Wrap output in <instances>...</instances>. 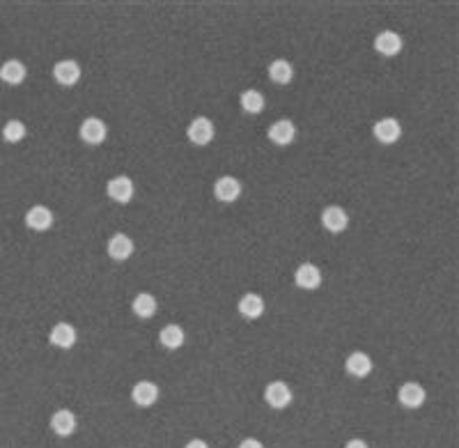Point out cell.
I'll list each match as a JSON object with an SVG mask.
<instances>
[{
    "label": "cell",
    "mask_w": 459,
    "mask_h": 448,
    "mask_svg": "<svg viewBox=\"0 0 459 448\" xmlns=\"http://www.w3.org/2000/svg\"><path fill=\"white\" fill-rule=\"evenodd\" d=\"M106 193L113 202H120V205H127V202L134 200V193H136V184L131 177L127 175H117V177H110L108 184H106Z\"/></svg>",
    "instance_id": "6da1fadb"
},
{
    "label": "cell",
    "mask_w": 459,
    "mask_h": 448,
    "mask_svg": "<svg viewBox=\"0 0 459 448\" xmlns=\"http://www.w3.org/2000/svg\"><path fill=\"white\" fill-rule=\"evenodd\" d=\"M214 134H216L214 122L209 120V117H205V115L193 117V120L188 122V127H186L188 141H191L193 145H198V148H205V145L212 143L214 141Z\"/></svg>",
    "instance_id": "7a4b0ae2"
},
{
    "label": "cell",
    "mask_w": 459,
    "mask_h": 448,
    "mask_svg": "<svg viewBox=\"0 0 459 448\" xmlns=\"http://www.w3.org/2000/svg\"><path fill=\"white\" fill-rule=\"evenodd\" d=\"M241 191H244V187H241V182L232 175H221L219 180L214 182V196L216 200L221 202H237Z\"/></svg>",
    "instance_id": "3957f363"
},
{
    "label": "cell",
    "mask_w": 459,
    "mask_h": 448,
    "mask_svg": "<svg viewBox=\"0 0 459 448\" xmlns=\"http://www.w3.org/2000/svg\"><path fill=\"white\" fill-rule=\"evenodd\" d=\"M78 136H81V141L88 145H101L108 136V127H106V122L99 120V117H85L81 129H78Z\"/></svg>",
    "instance_id": "277c9868"
},
{
    "label": "cell",
    "mask_w": 459,
    "mask_h": 448,
    "mask_svg": "<svg viewBox=\"0 0 459 448\" xmlns=\"http://www.w3.org/2000/svg\"><path fill=\"white\" fill-rule=\"evenodd\" d=\"M321 226L333 235H340V233H345L347 226H349V214H347L340 205H329V207L321 209Z\"/></svg>",
    "instance_id": "5b68a950"
},
{
    "label": "cell",
    "mask_w": 459,
    "mask_h": 448,
    "mask_svg": "<svg viewBox=\"0 0 459 448\" xmlns=\"http://www.w3.org/2000/svg\"><path fill=\"white\" fill-rule=\"evenodd\" d=\"M372 136L382 145H393L402 138V124H399V120H395V117H382V120L372 127Z\"/></svg>",
    "instance_id": "8992f818"
},
{
    "label": "cell",
    "mask_w": 459,
    "mask_h": 448,
    "mask_svg": "<svg viewBox=\"0 0 459 448\" xmlns=\"http://www.w3.org/2000/svg\"><path fill=\"white\" fill-rule=\"evenodd\" d=\"M264 400L269 407H273V410H285V407H290L292 403V388L285 384V381H271L266 388H264Z\"/></svg>",
    "instance_id": "52a82bcc"
},
{
    "label": "cell",
    "mask_w": 459,
    "mask_h": 448,
    "mask_svg": "<svg viewBox=\"0 0 459 448\" xmlns=\"http://www.w3.org/2000/svg\"><path fill=\"white\" fill-rule=\"evenodd\" d=\"M106 251H108V255H110V258H113L115 262H124V260H129L131 255H134L136 246H134V239H131L129 235L115 233V235L108 239Z\"/></svg>",
    "instance_id": "ba28073f"
},
{
    "label": "cell",
    "mask_w": 459,
    "mask_h": 448,
    "mask_svg": "<svg viewBox=\"0 0 459 448\" xmlns=\"http://www.w3.org/2000/svg\"><path fill=\"white\" fill-rule=\"evenodd\" d=\"M425 398H427V393H425V388L418 384V381H406L397 391V400L406 410H418V407H423Z\"/></svg>",
    "instance_id": "9c48e42d"
},
{
    "label": "cell",
    "mask_w": 459,
    "mask_h": 448,
    "mask_svg": "<svg viewBox=\"0 0 459 448\" xmlns=\"http://www.w3.org/2000/svg\"><path fill=\"white\" fill-rule=\"evenodd\" d=\"M76 338H78L76 327L69 325V322H58L49 333L51 345L60 347V350H71V347L76 345Z\"/></svg>",
    "instance_id": "30bf717a"
},
{
    "label": "cell",
    "mask_w": 459,
    "mask_h": 448,
    "mask_svg": "<svg viewBox=\"0 0 459 448\" xmlns=\"http://www.w3.org/2000/svg\"><path fill=\"white\" fill-rule=\"evenodd\" d=\"M25 226L35 233H46L51 226H53V212H51L46 205H35L25 212Z\"/></svg>",
    "instance_id": "8fae6325"
},
{
    "label": "cell",
    "mask_w": 459,
    "mask_h": 448,
    "mask_svg": "<svg viewBox=\"0 0 459 448\" xmlns=\"http://www.w3.org/2000/svg\"><path fill=\"white\" fill-rule=\"evenodd\" d=\"M294 283H297V287H301V290H317L321 285L319 267L312 265V262H303V265H299L297 272H294Z\"/></svg>",
    "instance_id": "7c38bea8"
},
{
    "label": "cell",
    "mask_w": 459,
    "mask_h": 448,
    "mask_svg": "<svg viewBox=\"0 0 459 448\" xmlns=\"http://www.w3.org/2000/svg\"><path fill=\"white\" fill-rule=\"evenodd\" d=\"M294 138H297V127H294L292 120H275L271 127H269V141L280 145V148H285V145L294 143Z\"/></svg>",
    "instance_id": "4fadbf2b"
},
{
    "label": "cell",
    "mask_w": 459,
    "mask_h": 448,
    "mask_svg": "<svg viewBox=\"0 0 459 448\" xmlns=\"http://www.w3.org/2000/svg\"><path fill=\"white\" fill-rule=\"evenodd\" d=\"M159 386L154 384V381H138V384L131 388V400H134V405L138 407H152L156 400H159Z\"/></svg>",
    "instance_id": "5bb4252c"
},
{
    "label": "cell",
    "mask_w": 459,
    "mask_h": 448,
    "mask_svg": "<svg viewBox=\"0 0 459 448\" xmlns=\"http://www.w3.org/2000/svg\"><path fill=\"white\" fill-rule=\"evenodd\" d=\"M402 46H404L402 37H399L395 30H384L375 37V51L386 58L397 56L399 51H402Z\"/></svg>",
    "instance_id": "9a60e30c"
},
{
    "label": "cell",
    "mask_w": 459,
    "mask_h": 448,
    "mask_svg": "<svg viewBox=\"0 0 459 448\" xmlns=\"http://www.w3.org/2000/svg\"><path fill=\"white\" fill-rule=\"evenodd\" d=\"M53 78L64 88H71V85L78 83V78H81V64L76 60H60L55 62L53 67Z\"/></svg>",
    "instance_id": "2e32d148"
},
{
    "label": "cell",
    "mask_w": 459,
    "mask_h": 448,
    "mask_svg": "<svg viewBox=\"0 0 459 448\" xmlns=\"http://www.w3.org/2000/svg\"><path fill=\"white\" fill-rule=\"evenodd\" d=\"M345 368H347V373H349L351 377L363 379V377H367V375L372 373L375 364H372V359L367 357L365 352H351L349 357H347V361H345Z\"/></svg>",
    "instance_id": "e0dca14e"
},
{
    "label": "cell",
    "mask_w": 459,
    "mask_h": 448,
    "mask_svg": "<svg viewBox=\"0 0 459 448\" xmlns=\"http://www.w3.org/2000/svg\"><path fill=\"white\" fill-rule=\"evenodd\" d=\"M25 76H28V69H25V64L21 60H16V58L5 60L3 64H0V81L3 83L21 85L25 81Z\"/></svg>",
    "instance_id": "ac0fdd59"
},
{
    "label": "cell",
    "mask_w": 459,
    "mask_h": 448,
    "mask_svg": "<svg viewBox=\"0 0 459 448\" xmlns=\"http://www.w3.org/2000/svg\"><path fill=\"white\" fill-rule=\"evenodd\" d=\"M51 430H53L58 437H71L76 430V416L71 410H58L53 416H51Z\"/></svg>",
    "instance_id": "d6986e66"
},
{
    "label": "cell",
    "mask_w": 459,
    "mask_h": 448,
    "mask_svg": "<svg viewBox=\"0 0 459 448\" xmlns=\"http://www.w3.org/2000/svg\"><path fill=\"white\" fill-rule=\"evenodd\" d=\"M156 308H159V304H156V299L149 292H140L134 296V301H131V311H134L136 318L140 320H149L156 315Z\"/></svg>",
    "instance_id": "ffe728a7"
},
{
    "label": "cell",
    "mask_w": 459,
    "mask_h": 448,
    "mask_svg": "<svg viewBox=\"0 0 459 448\" xmlns=\"http://www.w3.org/2000/svg\"><path fill=\"white\" fill-rule=\"evenodd\" d=\"M239 313L244 315L246 320H258L264 315V299L255 292H248L239 299Z\"/></svg>",
    "instance_id": "44dd1931"
},
{
    "label": "cell",
    "mask_w": 459,
    "mask_h": 448,
    "mask_svg": "<svg viewBox=\"0 0 459 448\" xmlns=\"http://www.w3.org/2000/svg\"><path fill=\"white\" fill-rule=\"evenodd\" d=\"M184 340H186V333H184V329L179 325H166L159 333V342L166 350H179Z\"/></svg>",
    "instance_id": "7402d4cb"
},
{
    "label": "cell",
    "mask_w": 459,
    "mask_h": 448,
    "mask_svg": "<svg viewBox=\"0 0 459 448\" xmlns=\"http://www.w3.org/2000/svg\"><path fill=\"white\" fill-rule=\"evenodd\" d=\"M269 78H271L273 83L278 85H287L294 78V67L290 60H273L271 64H269Z\"/></svg>",
    "instance_id": "603a6c76"
},
{
    "label": "cell",
    "mask_w": 459,
    "mask_h": 448,
    "mask_svg": "<svg viewBox=\"0 0 459 448\" xmlns=\"http://www.w3.org/2000/svg\"><path fill=\"white\" fill-rule=\"evenodd\" d=\"M239 104L248 115H258V113L264 110L266 102H264V95H262L260 90H244L241 92V97H239Z\"/></svg>",
    "instance_id": "cb8c5ba5"
},
{
    "label": "cell",
    "mask_w": 459,
    "mask_h": 448,
    "mask_svg": "<svg viewBox=\"0 0 459 448\" xmlns=\"http://www.w3.org/2000/svg\"><path fill=\"white\" fill-rule=\"evenodd\" d=\"M25 131L28 129H25V124L21 120H8L3 127V138L8 143H21L25 138Z\"/></svg>",
    "instance_id": "d4e9b609"
},
{
    "label": "cell",
    "mask_w": 459,
    "mask_h": 448,
    "mask_svg": "<svg viewBox=\"0 0 459 448\" xmlns=\"http://www.w3.org/2000/svg\"><path fill=\"white\" fill-rule=\"evenodd\" d=\"M239 448H264L262 446V441L260 439H253V437H248V439H244L239 444Z\"/></svg>",
    "instance_id": "484cf974"
},
{
    "label": "cell",
    "mask_w": 459,
    "mask_h": 448,
    "mask_svg": "<svg viewBox=\"0 0 459 448\" xmlns=\"http://www.w3.org/2000/svg\"><path fill=\"white\" fill-rule=\"evenodd\" d=\"M345 448H370V446H367L363 439H351V441H347Z\"/></svg>",
    "instance_id": "4316f807"
},
{
    "label": "cell",
    "mask_w": 459,
    "mask_h": 448,
    "mask_svg": "<svg viewBox=\"0 0 459 448\" xmlns=\"http://www.w3.org/2000/svg\"><path fill=\"white\" fill-rule=\"evenodd\" d=\"M184 448H209V446H207V441H202V439H191Z\"/></svg>",
    "instance_id": "83f0119b"
}]
</instances>
